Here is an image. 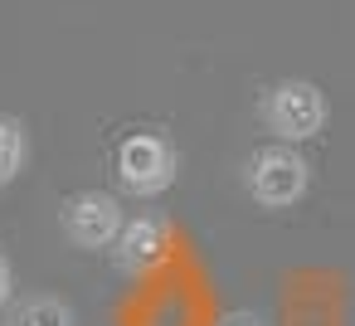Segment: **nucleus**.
I'll return each mask as SVG.
<instances>
[{"mask_svg": "<svg viewBox=\"0 0 355 326\" xmlns=\"http://www.w3.org/2000/svg\"><path fill=\"white\" fill-rule=\"evenodd\" d=\"M243 185L253 195V205L263 209H292L306 190H311V161L287 146V141H268L243 161Z\"/></svg>", "mask_w": 355, "mask_h": 326, "instance_id": "obj_1", "label": "nucleus"}, {"mask_svg": "<svg viewBox=\"0 0 355 326\" xmlns=\"http://www.w3.org/2000/svg\"><path fill=\"white\" fill-rule=\"evenodd\" d=\"M258 117H263V127L272 132V141L297 146V141H311V137L326 127L331 103H326V93H321L316 83H306V78H282V83H272V88L258 98Z\"/></svg>", "mask_w": 355, "mask_h": 326, "instance_id": "obj_2", "label": "nucleus"}, {"mask_svg": "<svg viewBox=\"0 0 355 326\" xmlns=\"http://www.w3.org/2000/svg\"><path fill=\"white\" fill-rule=\"evenodd\" d=\"M224 326H263V321H258V316H248V311H243V316H229V321H224Z\"/></svg>", "mask_w": 355, "mask_h": 326, "instance_id": "obj_9", "label": "nucleus"}, {"mask_svg": "<svg viewBox=\"0 0 355 326\" xmlns=\"http://www.w3.org/2000/svg\"><path fill=\"white\" fill-rule=\"evenodd\" d=\"M30 161V137H25V122L20 117H6L0 112V190H6Z\"/></svg>", "mask_w": 355, "mask_h": 326, "instance_id": "obj_7", "label": "nucleus"}, {"mask_svg": "<svg viewBox=\"0 0 355 326\" xmlns=\"http://www.w3.org/2000/svg\"><path fill=\"white\" fill-rule=\"evenodd\" d=\"M166 239H171V224H166L161 214H137V219H127L122 234H117V243H112L117 273H146V268H156L161 253H166Z\"/></svg>", "mask_w": 355, "mask_h": 326, "instance_id": "obj_5", "label": "nucleus"}, {"mask_svg": "<svg viewBox=\"0 0 355 326\" xmlns=\"http://www.w3.org/2000/svg\"><path fill=\"white\" fill-rule=\"evenodd\" d=\"M6 326H78V316H73V307H69L64 297L40 292V297H25V302L10 311Z\"/></svg>", "mask_w": 355, "mask_h": 326, "instance_id": "obj_6", "label": "nucleus"}, {"mask_svg": "<svg viewBox=\"0 0 355 326\" xmlns=\"http://www.w3.org/2000/svg\"><path fill=\"white\" fill-rule=\"evenodd\" d=\"M175 171H180V156H175L166 132H132V137H122V146H117V180H122L127 195L156 200L161 190L175 185Z\"/></svg>", "mask_w": 355, "mask_h": 326, "instance_id": "obj_3", "label": "nucleus"}, {"mask_svg": "<svg viewBox=\"0 0 355 326\" xmlns=\"http://www.w3.org/2000/svg\"><path fill=\"white\" fill-rule=\"evenodd\" d=\"M59 224L73 248H112L122 234V205L107 190H78L59 205Z\"/></svg>", "mask_w": 355, "mask_h": 326, "instance_id": "obj_4", "label": "nucleus"}, {"mask_svg": "<svg viewBox=\"0 0 355 326\" xmlns=\"http://www.w3.org/2000/svg\"><path fill=\"white\" fill-rule=\"evenodd\" d=\"M10 292H15V268H10V258L0 253V307L10 302Z\"/></svg>", "mask_w": 355, "mask_h": 326, "instance_id": "obj_8", "label": "nucleus"}]
</instances>
